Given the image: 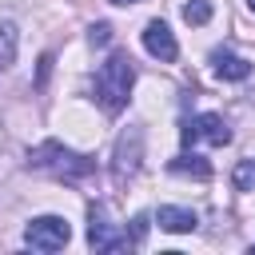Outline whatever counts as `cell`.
<instances>
[{
    "label": "cell",
    "mask_w": 255,
    "mask_h": 255,
    "mask_svg": "<svg viewBox=\"0 0 255 255\" xmlns=\"http://www.w3.org/2000/svg\"><path fill=\"white\" fill-rule=\"evenodd\" d=\"M135 84V64L128 52H112L96 72V100L108 116H120L128 108V92Z\"/></svg>",
    "instance_id": "1"
},
{
    "label": "cell",
    "mask_w": 255,
    "mask_h": 255,
    "mask_svg": "<svg viewBox=\"0 0 255 255\" xmlns=\"http://www.w3.org/2000/svg\"><path fill=\"white\" fill-rule=\"evenodd\" d=\"M28 167L48 171V175H56L64 183H80V179H88L96 171V159L92 155H80V151H72L64 143H56V139H48V143H40V147L28 151Z\"/></svg>",
    "instance_id": "2"
},
{
    "label": "cell",
    "mask_w": 255,
    "mask_h": 255,
    "mask_svg": "<svg viewBox=\"0 0 255 255\" xmlns=\"http://www.w3.org/2000/svg\"><path fill=\"white\" fill-rule=\"evenodd\" d=\"M139 163H143V131L139 128H124L120 139H116V155H112V179H116V187H128L139 175Z\"/></svg>",
    "instance_id": "3"
},
{
    "label": "cell",
    "mask_w": 255,
    "mask_h": 255,
    "mask_svg": "<svg viewBox=\"0 0 255 255\" xmlns=\"http://www.w3.org/2000/svg\"><path fill=\"white\" fill-rule=\"evenodd\" d=\"M68 239H72V227L60 215H40L24 227V243L32 251H60V247H68Z\"/></svg>",
    "instance_id": "4"
},
{
    "label": "cell",
    "mask_w": 255,
    "mask_h": 255,
    "mask_svg": "<svg viewBox=\"0 0 255 255\" xmlns=\"http://www.w3.org/2000/svg\"><path fill=\"white\" fill-rule=\"evenodd\" d=\"M179 139H183V147H195L199 139H207V143L223 147V143H231V128L223 124V116L203 112V116H191V120L179 128Z\"/></svg>",
    "instance_id": "5"
},
{
    "label": "cell",
    "mask_w": 255,
    "mask_h": 255,
    "mask_svg": "<svg viewBox=\"0 0 255 255\" xmlns=\"http://www.w3.org/2000/svg\"><path fill=\"white\" fill-rule=\"evenodd\" d=\"M88 243H92V251H131V243H128V231H116V223H108V211H104V203H92L88 207Z\"/></svg>",
    "instance_id": "6"
},
{
    "label": "cell",
    "mask_w": 255,
    "mask_h": 255,
    "mask_svg": "<svg viewBox=\"0 0 255 255\" xmlns=\"http://www.w3.org/2000/svg\"><path fill=\"white\" fill-rule=\"evenodd\" d=\"M143 48H147L155 60H163V64H171V60L179 56V44H175V36H171V28H167L163 20H151V24L143 28Z\"/></svg>",
    "instance_id": "7"
},
{
    "label": "cell",
    "mask_w": 255,
    "mask_h": 255,
    "mask_svg": "<svg viewBox=\"0 0 255 255\" xmlns=\"http://www.w3.org/2000/svg\"><path fill=\"white\" fill-rule=\"evenodd\" d=\"M211 68H215L219 80H247V76H251V64H247L243 56L227 52V48H215V52H211Z\"/></svg>",
    "instance_id": "8"
},
{
    "label": "cell",
    "mask_w": 255,
    "mask_h": 255,
    "mask_svg": "<svg viewBox=\"0 0 255 255\" xmlns=\"http://www.w3.org/2000/svg\"><path fill=\"white\" fill-rule=\"evenodd\" d=\"M155 223L163 227V231H171V235H183V231H195V211H187V207H159L155 211Z\"/></svg>",
    "instance_id": "9"
},
{
    "label": "cell",
    "mask_w": 255,
    "mask_h": 255,
    "mask_svg": "<svg viewBox=\"0 0 255 255\" xmlns=\"http://www.w3.org/2000/svg\"><path fill=\"white\" fill-rule=\"evenodd\" d=\"M175 175H195V179H211V163L203 159V155H195V151H179L171 163H167Z\"/></svg>",
    "instance_id": "10"
},
{
    "label": "cell",
    "mask_w": 255,
    "mask_h": 255,
    "mask_svg": "<svg viewBox=\"0 0 255 255\" xmlns=\"http://www.w3.org/2000/svg\"><path fill=\"white\" fill-rule=\"evenodd\" d=\"M16 44H20V32H16V24L4 20L0 24V72L16 64Z\"/></svg>",
    "instance_id": "11"
},
{
    "label": "cell",
    "mask_w": 255,
    "mask_h": 255,
    "mask_svg": "<svg viewBox=\"0 0 255 255\" xmlns=\"http://www.w3.org/2000/svg\"><path fill=\"white\" fill-rule=\"evenodd\" d=\"M183 20H187V24H207V20H211V4H207V0L183 4Z\"/></svg>",
    "instance_id": "12"
},
{
    "label": "cell",
    "mask_w": 255,
    "mask_h": 255,
    "mask_svg": "<svg viewBox=\"0 0 255 255\" xmlns=\"http://www.w3.org/2000/svg\"><path fill=\"white\" fill-rule=\"evenodd\" d=\"M231 183H235L239 191H251V187H255V159H243V163L235 167V175H231Z\"/></svg>",
    "instance_id": "13"
},
{
    "label": "cell",
    "mask_w": 255,
    "mask_h": 255,
    "mask_svg": "<svg viewBox=\"0 0 255 255\" xmlns=\"http://www.w3.org/2000/svg\"><path fill=\"white\" fill-rule=\"evenodd\" d=\"M88 40H92L96 48H104V44L112 40V24H104V20H100V24H92V32H88Z\"/></svg>",
    "instance_id": "14"
},
{
    "label": "cell",
    "mask_w": 255,
    "mask_h": 255,
    "mask_svg": "<svg viewBox=\"0 0 255 255\" xmlns=\"http://www.w3.org/2000/svg\"><path fill=\"white\" fill-rule=\"evenodd\" d=\"M48 72H52V56H44V60H40V76H36V84H44V80H48Z\"/></svg>",
    "instance_id": "15"
},
{
    "label": "cell",
    "mask_w": 255,
    "mask_h": 255,
    "mask_svg": "<svg viewBox=\"0 0 255 255\" xmlns=\"http://www.w3.org/2000/svg\"><path fill=\"white\" fill-rule=\"evenodd\" d=\"M112 4H120V8H128V4H139V0H112Z\"/></svg>",
    "instance_id": "16"
},
{
    "label": "cell",
    "mask_w": 255,
    "mask_h": 255,
    "mask_svg": "<svg viewBox=\"0 0 255 255\" xmlns=\"http://www.w3.org/2000/svg\"><path fill=\"white\" fill-rule=\"evenodd\" d=\"M247 8H251V12H255V0H247Z\"/></svg>",
    "instance_id": "17"
}]
</instances>
